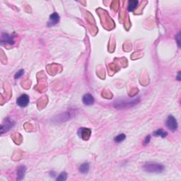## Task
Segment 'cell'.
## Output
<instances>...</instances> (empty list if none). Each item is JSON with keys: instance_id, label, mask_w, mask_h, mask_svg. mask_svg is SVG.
<instances>
[{"instance_id": "obj_12", "label": "cell", "mask_w": 181, "mask_h": 181, "mask_svg": "<svg viewBox=\"0 0 181 181\" xmlns=\"http://www.w3.org/2000/svg\"><path fill=\"white\" fill-rule=\"evenodd\" d=\"M153 135L154 137H161L162 138H165L167 135H168V133L165 132L164 130H163L162 129H159L156 130L155 132H153Z\"/></svg>"}, {"instance_id": "obj_19", "label": "cell", "mask_w": 181, "mask_h": 181, "mask_svg": "<svg viewBox=\"0 0 181 181\" xmlns=\"http://www.w3.org/2000/svg\"><path fill=\"white\" fill-rule=\"evenodd\" d=\"M180 72H178V77H177V79L178 80V81H180Z\"/></svg>"}, {"instance_id": "obj_18", "label": "cell", "mask_w": 181, "mask_h": 181, "mask_svg": "<svg viewBox=\"0 0 181 181\" xmlns=\"http://www.w3.org/2000/svg\"><path fill=\"white\" fill-rule=\"evenodd\" d=\"M176 39H177L178 41V47H180V32H179L178 33V35L176 36Z\"/></svg>"}, {"instance_id": "obj_8", "label": "cell", "mask_w": 181, "mask_h": 181, "mask_svg": "<svg viewBox=\"0 0 181 181\" xmlns=\"http://www.w3.org/2000/svg\"><path fill=\"white\" fill-rule=\"evenodd\" d=\"M59 21H60V16H59L58 13L55 12V13L52 14L49 16V21L48 23H47V26H48L49 27L53 26L58 24Z\"/></svg>"}, {"instance_id": "obj_15", "label": "cell", "mask_w": 181, "mask_h": 181, "mask_svg": "<svg viewBox=\"0 0 181 181\" xmlns=\"http://www.w3.org/2000/svg\"><path fill=\"white\" fill-rule=\"evenodd\" d=\"M67 178V174L65 172H62L59 175V176L57 178V180H62L64 181Z\"/></svg>"}, {"instance_id": "obj_17", "label": "cell", "mask_w": 181, "mask_h": 181, "mask_svg": "<svg viewBox=\"0 0 181 181\" xmlns=\"http://www.w3.org/2000/svg\"><path fill=\"white\" fill-rule=\"evenodd\" d=\"M150 140H151V136H150V135H148L147 137H146V138H145L143 144L144 145V146H146V145H147L149 143Z\"/></svg>"}, {"instance_id": "obj_6", "label": "cell", "mask_w": 181, "mask_h": 181, "mask_svg": "<svg viewBox=\"0 0 181 181\" xmlns=\"http://www.w3.org/2000/svg\"><path fill=\"white\" fill-rule=\"evenodd\" d=\"M29 96L26 94H23L21 96L18 97L16 100V103L18 106L21 108L26 107L29 103Z\"/></svg>"}, {"instance_id": "obj_1", "label": "cell", "mask_w": 181, "mask_h": 181, "mask_svg": "<svg viewBox=\"0 0 181 181\" xmlns=\"http://www.w3.org/2000/svg\"><path fill=\"white\" fill-rule=\"evenodd\" d=\"M143 169L148 173H161L164 171L165 167L160 163L148 162L143 165Z\"/></svg>"}, {"instance_id": "obj_5", "label": "cell", "mask_w": 181, "mask_h": 181, "mask_svg": "<svg viewBox=\"0 0 181 181\" xmlns=\"http://www.w3.org/2000/svg\"><path fill=\"white\" fill-rule=\"evenodd\" d=\"M14 122L12 120L9 118H6L4 120V122H3L2 125H1V134H2L4 132H7L8 131L10 130L14 126Z\"/></svg>"}, {"instance_id": "obj_7", "label": "cell", "mask_w": 181, "mask_h": 181, "mask_svg": "<svg viewBox=\"0 0 181 181\" xmlns=\"http://www.w3.org/2000/svg\"><path fill=\"white\" fill-rule=\"evenodd\" d=\"M91 134V131L90 129H88L86 127H81L79 129L78 135L83 140H88L90 137Z\"/></svg>"}, {"instance_id": "obj_14", "label": "cell", "mask_w": 181, "mask_h": 181, "mask_svg": "<svg viewBox=\"0 0 181 181\" xmlns=\"http://www.w3.org/2000/svg\"><path fill=\"white\" fill-rule=\"evenodd\" d=\"M125 138H126L125 134H119V135L116 136V137H115V139H114V141H115V142H117V143H120V142H122L123 140H125Z\"/></svg>"}, {"instance_id": "obj_16", "label": "cell", "mask_w": 181, "mask_h": 181, "mask_svg": "<svg viewBox=\"0 0 181 181\" xmlns=\"http://www.w3.org/2000/svg\"><path fill=\"white\" fill-rule=\"evenodd\" d=\"M24 69H21V70L18 71V72H16V74H15L14 76V78L16 79H17L20 78V77H21V76H23V74H24Z\"/></svg>"}, {"instance_id": "obj_2", "label": "cell", "mask_w": 181, "mask_h": 181, "mask_svg": "<svg viewBox=\"0 0 181 181\" xmlns=\"http://www.w3.org/2000/svg\"><path fill=\"white\" fill-rule=\"evenodd\" d=\"M140 102V98H135L134 100H118L115 103V107L117 109H125L135 106Z\"/></svg>"}, {"instance_id": "obj_13", "label": "cell", "mask_w": 181, "mask_h": 181, "mask_svg": "<svg viewBox=\"0 0 181 181\" xmlns=\"http://www.w3.org/2000/svg\"><path fill=\"white\" fill-rule=\"evenodd\" d=\"M89 171V163H83L80 165L79 171L81 173H87Z\"/></svg>"}, {"instance_id": "obj_3", "label": "cell", "mask_w": 181, "mask_h": 181, "mask_svg": "<svg viewBox=\"0 0 181 181\" xmlns=\"http://www.w3.org/2000/svg\"><path fill=\"white\" fill-rule=\"evenodd\" d=\"M165 126L167 127L168 129H170L172 132H174L178 128L177 120L173 115H169L167 118L166 122H165Z\"/></svg>"}, {"instance_id": "obj_11", "label": "cell", "mask_w": 181, "mask_h": 181, "mask_svg": "<svg viewBox=\"0 0 181 181\" xmlns=\"http://www.w3.org/2000/svg\"><path fill=\"white\" fill-rule=\"evenodd\" d=\"M138 3L139 1L137 0H130V1H129L127 7L128 12H133L134 9L137 8Z\"/></svg>"}, {"instance_id": "obj_4", "label": "cell", "mask_w": 181, "mask_h": 181, "mask_svg": "<svg viewBox=\"0 0 181 181\" xmlns=\"http://www.w3.org/2000/svg\"><path fill=\"white\" fill-rule=\"evenodd\" d=\"M15 37H16V35H9L8 33H3L1 35V44H9L10 45H12L15 43Z\"/></svg>"}, {"instance_id": "obj_10", "label": "cell", "mask_w": 181, "mask_h": 181, "mask_svg": "<svg viewBox=\"0 0 181 181\" xmlns=\"http://www.w3.org/2000/svg\"><path fill=\"white\" fill-rule=\"evenodd\" d=\"M26 168L24 165H21L17 170V180H21L24 179L25 174H26Z\"/></svg>"}, {"instance_id": "obj_9", "label": "cell", "mask_w": 181, "mask_h": 181, "mask_svg": "<svg viewBox=\"0 0 181 181\" xmlns=\"http://www.w3.org/2000/svg\"><path fill=\"white\" fill-rule=\"evenodd\" d=\"M82 101L83 104L86 105V106H91V105L94 104V98L91 94H86L83 96Z\"/></svg>"}]
</instances>
